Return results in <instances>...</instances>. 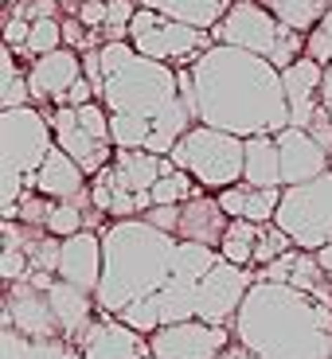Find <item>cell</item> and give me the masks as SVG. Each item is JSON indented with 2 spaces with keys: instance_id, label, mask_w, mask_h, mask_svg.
Masks as SVG:
<instances>
[{
  "instance_id": "52a82bcc",
  "label": "cell",
  "mask_w": 332,
  "mask_h": 359,
  "mask_svg": "<svg viewBox=\"0 0 332 359\" xmlns=\"http://www.w3.org/2000/svg\"><path fill=\"white\" fill-rule=\"evenodd\" d=\"M274 223L293 238L297 250H321L332 243V172L293 188H281V207Z\"/></svg>"
},
{
  "instance_id": "e0dca14e",
  "label": "cell",
  "mask_w": 332,
  "mask_h": 359,
  "mask_svg": "<svg viewBox=\"0 0 332 359\" xmlns=\"http://www.w3.org/2000/svg\"><path fill=\"white\" fill-rule=\"evenodd\" d=\"M32 191H39V196H47V199H63V203H79V207H86V199H90L82 164L74 161V156H67L59 144L47 153L44 168L36 172Z\"/></svg>"
},
{
  "instance_id": "74e56055",
  "label": "cell",
  "mask_w": 332,
  "mask_h": 359,
  "mask_svg": "<svg viewBox=\"0 0 332 359\" xmlns=\"http://www.w3.org/2000/svg\"><path fill=\"white\" fill-rule=\"evenodd\" d=\"M309 133H313L317 144H321L324 153L332 156V109H328V106H321V109L313 114V121H309Z\"/></svg>"
},
{
  "instance_id": "4dcf8cb0",
  "label": "cell",
  "mask_w": 332,
  "mask_h": 359,
  "mask_svg": "<svg viewBox=\"0 0 332 359\" xmlns=\"http://www.w3.org/2000/svg\"><path fill=\"white\" fill-rule=\"evenodd\" d=\"M192 172H184V168H176L172 172V176H161L153 184V191H149V196H153V207L157 203H188L192 196H199V188L196 184H192Z\"/></svg>"
},
{
  "instance_id": "2e32d148",
  "label": "cell",
  "mask_w": 332,
  "mask_h": 359,
  "mask_svg": "<svg viewBox=\"0 0 332 359\" xmlns=\"http://www.w3.org/2000/svg\"><path fill=\"white\" fill-rule=\"evenodd\" d=\"M274 137H278V153H281V188H293V184H305V180L332 172V156L317 144V137L309 129L286 126Z\"/></svg>"
},
{
  "instance_id": "e575fe53",
  "label": "cell",
  "mask_w": 332,
  "mask_h": 359,
  "mask_svg": "<svg viewBox=\"0 0 332 359\" xmlns=\"http://www.w3.org/2000/svg\"><path fill=\"white\" fill-rule=\"evenodd\" d=\"M305 55L317 59L321 67H332V36L324 32V27H313V32L305 36Z\"/></svg>"
},
{
  "instance_id": "f35d334b",
  "label": "cell",
  "mask_w": 332,
  "mask_h": 359,
  "mask_svg": "<svg viewBox=\"0 0 332 359\" xmlns=\"http://www.w3.org/2000/svg\"><path fill=\"white\" fill-rule=\"evenodd\" d=\"M27 36H32V20H24V16H8V24H4V43L16 47V51H24Z\"/></svg>"
},
{
  "instance_id": "bcb514c9",
  "label": "cell",
  "mask_w": 332,
  "mask_h": 359,
  "mask_svg": "<svg viewBox=\"0 0 332 359\" xmlns=\"http://www.w3.org/2000/svg\"><path fill=\"white\" fill-rule=\"evenodd\" d=\"M258 4H266V0H258Z\"/></svg>"
},
{
  "instance_id": "60d3db41",
  "label": "cell",
  "mask_w": 332,
  "mask_h": 359,
  "mask_svg": "<svg viewBox=\"0 0 332 359\" xmlns=\"http://www.w3.org/2000/svg\"><path fill=\"white\" fill-rule=\"evenodd\" d=\"M321 106L332 109V67H324V79H321Z\"/></svg>"
},
{
  "instance_id": "6da1fadb",
  "label": "cell",
  "mask_w": 332,
  "mask_h": 359,
  "mask_svg": "<svg viewBox=\"0 0 332 359\" xmlns=\"http://www.w3.org/2000/svg\"><path fill=\"white\" fill-rule=\"evenodd\" d=\"M192 82H196L199 126L234 137L281 133L289 126L281 71L266 55L215 43L192 63Z\"/></svg>"
},
{
  "instance_id": "9c48e42d",
  "label": "cell",
  "mask_w": 332,
  "mask_h": 359,
  "mask_svg": "<svg viewBox=\"0 0 332 359\" xmlns=\"http://www.w3.org/2000/svg\"><path fill=\"white\" fill-rule=\"evenodd\" d=\"M215 43H231V47H243V51H254V55H274L286 36V24H281L266 4L258 0H234L231 12L211 27Z\"/></svg>"
},
{
  "instance_id": "7c38bea8",
  "label": "cell",
  "mask_w": 332,
  "mask_h": 359,
  "mask_svg": "<svg viewBox=\"0 0 332 359\" xmlns=\"http://www.w3.org/2000/svg\"><path fill=\"white\" fill-rule=\"evenodd\" d=\"M4 328H16L27 340H63V328L55 320L51 297L32 281H8L4 293Z\"/></svg>"
},
{
  "instance_id": "ab89813d",
  "label": "cell",
  "mask_w": 332,
  "mask_h": 359,
  "mask_svg": "<svg viewBox=\"0 0 332 359\" xmlns=\"http://www.w3.org/2000/svg\"><path fill=\"white\" fill-rule=\"evenodd\" d=\"M94 98H98V90L90 86L86 79H79V82L71 86V94H67V106H74V109H79V106H86V102H94Z\"/></svg>"
},
{
  "instance_id": "d590c367",
  "label": "cell",
  "mask_w": 332,
  "mask_h": 359,
  "mask_svg": "<svg viewBox=\"0 0 332 359\" xmlns=\"http://www.w3.org/2000/svg\"><path fill=\"white\" fill-rule=\"evenodd\" d=\"M141 219H145V223H153V226H161V231H168V234H176V226H180V203H157V207H149Z\"/></svg>"
},
{
  "instance_id": "ee69618b",
  "label": "cell",
  "mask_w": 332,
  "mask_h": 359,
  "mask_svg": "<svg viewBox=\"0 0 332 359\" xmlns=\"http://www.w3.org/2000/svg\"><path fill=\"white\" fill-rule=\"evenodd\" d=\"M321 27H324V32H328V36H332V8H328V12H324V20H321Z\"/></svg>"
},
{
  "instance_id": "8992f818",
  "label": "cell",
  "mask_w": 332,
  "mask_h": 359,
  "mask_svg": "<svg viewBox=\"0 0 332 359\" xmlns=\"http://www.w3.org/2000/svg\"><path fill=\"white\" fill-rule=\"evenodd\" d=\"M172 164L184 172L196 176L199 188H211V191H223L243 184V172H246V137H234L223 133V129H211V126H192L188 133L176 141L172 149Z\"/></svg>"
},
{
  "instance_id": "f1b7e54d",
  "label": "cell",
  "mask_w": 332,
  "mask_h": 359,
  "mask_svg": "<svg viewBox=\"0 0 332 359\" xmlns=\"http://www.w3.org/2000/svg\"><path fill=\"white\" fill-rule=\"evenodd\" d=\"M153 137V121L137 114H109V141L114 149H145Z\"/></svg>"
},
{
  "instance_id": "f546056e",
  "label": "cell",
  "mask_w": 332,
  "mask_h": 359,
  "mask_svg": "<svg viewBox=\"0 0 332 359\" xmlns=\"http://www.w3.org/2000/svg\"><path fill=\"white\" fill-rule=\"evenodd\" d=\"M0 71H4V109L36 106V102H32V86H27V71L16 67V47H4V55H0Z\"/></svg>"
},
{
  "instance_id": "ffe728a7",
  "label": "cell",
  "mask_w": 332,
  "mask_h": 359,
  "mask_svg": "<svg viewBox=\"0 0 332 359\" xmlns=\"http://www.w3.org/2000/svg\"><path fill=\"white\" fill-rule=\"evenodd\" d=\"M102 266H106V254H102V234L94 231H79L71 238H63V258H59V278L71 281V285L94 293L102 281Z\"/></svg>"
},
{
  "instance_id": "7dc6e473",
  "label": "cell",
  "mask_w": 332,
  "mask_h": 359,
  "mask_svg": "<svg viewBox=\"0 0 332 359\" xmlns=\"http://www.w3.org/2000/svg\"><path fill=\"white\" fill-rule=\"evenodd\" d=\"M63 4H67V0H63Z\"/></svg>"
},
{
  "instance_id": "f6af8a7d",
  "label": "cell",
  "mask_w": 332,
  "mask_h": 359,
  "mask_svg": "<svg viewBox=\"0 0 332 359\" xmlns=\"http://www.w3.org/2000/svg\"><path fill=\"white\" fill-rule=\"evenodd\" d=\"M8 4H16V0H8Z\"/></svg>"
},
{
  "instance_id": "b9f144b4",
  "label": "cell",
  "mask_w": 332,
  "mask_h": 359,
  "mask_svg": "<svg viewBox=\"0 0 332 359\" xmlns=\"http://www.w3.org/2000/svg\"><path fill=\"white\" fill-rule=\"evenodd\" d=\"M317 262H321V269H324V273H328V278H332V243L317 250Z\"/></svg>"
},
{
  "instance_id": "7402d4cb",
  "label": "cell",
  "mask_w": 332,
  "mask_h": 359,
  "mask_svg": "<svg viewBox=\"0 0 332 359\" xmlns=\"http://www.w3.org/2000/svg\"><path fill=\"white\" fill-rule=\"evenodd\" d=\"M114 172H117V184L121 188H129L133 196H149L157 180L176 172V164H172V156H157L149 149H117Z\"/></svg>"
},
{
  "instance_id": "cb8c5ba5",
  "label": "cell",
  "mask_w": 332,
  "mask_h": 359,
  "mask_svg": "<svg viewBox=\"0 0 332 359\" xmlns=\"http://www.w3.org/2000/svg\"><path fill=\"white\" fill-rule=\"evenodd\" d=\"M231 4L234 0H141V8H153L161 16L176 20V24H192V27H204V32H211L227 16Z\"/></svg>"
},
{
  "instance_id": "30bf717a",
  "label": "cell",
  "mask_w": 332,
  "mask_h": 359,
  "mask_svg": "<svg viewBox=\"0 0 332 359\" xmlns=\"http://www.w3.org/2000/svg\"><path fill=\"white\" fill-rule=\"evenodd\" d=\"M254 269L251 266H234V262L219 258L215 269L199 281V293H196V320L207 324H227L239 316L246 293L254 289Z\"/></svg>"
},
{
  "instance_id": "7a4b0ae2",
  "label": "cell",
  "mask_w": 332,
  "mask_h": 359,
  "mask_svg": "<svg viewBox=\"0 0 332 359\" xmlns=\"http://www.w3.org/2000/svg\"><path fill=\"white\" fill-rule=\"evenodd\" d=\"M231 324L254 359H332V309L281 281H254Z\"/></svg>"
},
{
  "instance_id": "1f68e13d",
  "label": "cell",
  "mask_w": 332,
  "mask_h": 359,
  "mask_svg": "<svg viewBox=\"0 0 332 359\" xmlns=\"http://www.w3.org/2000/svg\"><path fill=\"white\" fill-rule=\"evenodd\" d=\"M44 231L55 234V238H71V234L86 231V215H82V207H79V203H63V199H55Z\"/></svg>"
},
{
  "instance_id": "ac0fdd59",
  "label": "cell",
  "mask_w": 332,
  "mask_h": 359,
  "mask_svg": "<svg viewBox=\"0 0 332 359\" xmlns=\"http://www.w3.org/2000/svg\"><path fill=\"white\" fill-rule=\"evenodd\" d=\"M321 79H324V67L309 55H301L293 67L281 71V86H286V102H289V126L297 129H309L313 114L321 106Z\"/></svg>"
},
{
  "instance_id": "603a6c76",
  "label": "cell",
  "mask_w": 332,
  "mask_h": 359,
  "mask_svg": "<svg viewBox=\"0 0 332 359\" xmlns=\"http://www.w3.org/2000/svg\"><path fill=\"white\" fill-rule=\"evenodd\" d=\"M219 203L231 219H254V223H274L281 207V188H251V184H234L219 191Z\"/></svg>"
},
{
  "instance_id": "9a60e30c",
  "label": "cell",
  "mask_w": 332,
  "mask_h": 359,
  "mask_svg": "<svg viewBox=\"0 0 332 359\" xmlns=\"http://www.w3.org/2000/svg\"><path fill=\"white\" fill-rule=\"evenodd\" d=\"M82 79V55L74 47H59L51 55H39L27 67V86H32V102H51V106H67L71 86Z\"/></svg>"
},
{
  "instance_id": "8d00e7d4",
  "label": "cell",
  "mask_w": 332,
  "mask_h": 359,
  "mask_svg": "<svg viewBox=\"0 0 332 359\" xmlns=\"http://www.w3.org/2000/svg\"><path fill=\"white\" fill-rule=\"evenodd\" d=\"M74 16H79L86 27H106L109 0H79V12H74Z\"/></svg>"
},
{
  "instance_id": "5bb4252c",
  "label": "cell",
  "mask_w": 332,
  "mask_h": 359,
  "mask_svg": "<svg viewBox=\"0 0 332 359\" xmlns=\"http://www.w3.org/2000/svg\"><path fill=\"white\" fill-rule=\"evenodd\" d=\"M47 121H51V129H55V144H59L67 156H74L86 176H98L102 168L114 164V144L90 137L86 129H82L74 106H55L51 114H47Z\"/></svg>"
},
{
  "instance_id": "7bdbcfd3",
  "label": "cell",
  "mask_w": 332,
  "mask_h": 359,
  "mask_svg": "<svg viewBox=\"0 0 332 359\" xmlns=\"http://www.w3.org/2000/svg\"><path fill=\"white\" fill-rule=\"evenodd\" d=\"M223 359H254V355H251V351H246V348H243V344H239V340H234L231 348L223 351Z\"/></svg>"
},
{
  "instance_id": "8fae6325",
  "label": "cell",
  "mask_w": 332,
  "mask_h": 359,
  "mask_svg": "<svg viewBox=\"0 0 332 359\" xmlns=\"http://www.w3.org/2000/svg\"><path fill=\"white\" fill-rule=\"evenodd\" d=\"M153 344V359H223L231 348V332L227 324H207V320H180L164 324L149 336Z\"/></svg>"
},
{
  "instance_id": "ba28073f",
  "label": "cell",
  "mask_w": 332,
  "mask_h": 359,
  "mask_svg": "<svg viewBox=\"0 0 332 359\" xmlns=\"http://www.w3.org/2000/svg\"><path fill=\"white\" fill-rule=\"evenodd\" d=\"M129 39H133V47L141 55L161 59V63H172V59H192L196 63L207 47H215L211 32L192 27V24H176V20L161 16L153 8H137L133 24H129Z\"/></svg>"
},
{
  "instance_id": "5b68a950",
  "label": "cell",
  "mask_w": 332,
  "mask_h": 359,
  "mask_svg": "<svg viewBox=\"0 0 332 359\" xmlns=\"http://www.w3.org/2000/svg\"><path fill=\"white\" fill-rule=\"evenodd\" d=\"M180 102V71H172L161 59L137 51L126 67H117L106 79L102 90V106L109 114H137L157 121L161 114H168Z\"/></svg>"
},
{
  "instance_id": "277c9868",
  "label": "cell",
  "mask_w": 332,
  "mask_h": 359,
  "mask_svg": "<svg viewBox=\"0 0 332 359\" xmlns=\"http://www.w3.org/2000/svg\"><path fill=\"white\" fill-rule=\"evenodd\" d=\"M0 137H4V184H0V199H4V207H16L24 199V191L32 188L36 172L44 168L47 153L55 149V129L39 106H20V109H4Z\"/></svg>"
},
{
  "instance_id": "83f0119b",
  "label": "cell",
  "mask_w": 332,
  "mask_h": 359,
  "mask_svg": "<svg viewBox=\"0 0 332 359\" xmlns=\"http://www.w3.org/2000/svg\"><path fill=\"white\" fill-rule=\"evenodd\" d=\"M258 234H262V223H254V219H231L219 254H223L227 262H234V266H254V246H258Z\"/></svg>"
},
{
  "instance_id": "4fadbf2b",
  "label": "cell",
  "mask_w": 332,
  "mask_h": 359,
  "mask_svg": "<svg viewBox=\"0 0 332 359\" xmlns=\"http://www.w3.org/2000/svg\"><path fill=\"white\" fill-rule=\"evenodd\" d=\"M79 351H82V359H153L149 336L129 328V324H121L109 313H102L98 320L82 332Z\"/></svg>"
},
{
  "instance_id": "4316f807",
  "label": "cell",
  "mask_w": 332,
  "mask_h": 359,
  "mask_svg": "<svg viewBox=\"0 0 332 359\" xmlns=\"http://www.w3.org/2000/svg\"><path fill=\"white\" fill-rule=\"evenodd\" d=\"M266 8L293 32H313V27H321L332 0H266Z\"/></svg>"
},
{
  "instance_id": "484cf974",
  "label": "cell",
  "mask_w": 332,
  "mask_h": 359,
  "mask_svg": "<svg viewBox=\"0 0 332 359\" xmlns=\"http://www.w3.org/2000/svg\"><path fill=\"white\" fill-rule=\"evenodd\" d=\"M0 359H82V351L71 340H27L16 328H4Z\"/></svg>"
},
{
  "instance_id": "d6a6232c",
  "label": "cell",
  "mask_w": 332,
  "mask_h": 359,
  "mask_svg": "<svg viewBox=\"0 0 332 359\" xmlns=\"http://www.w3.org/2000/svg\"><path fill=\"white\" fill-rule=\"evenodd\" d=\"M59 47H63V20H32V36H27L24 51L39 59V55H51Z\"/></svg>"
},
{
  "instance_id": "44dd1931",
  "label": "cell",
  "mask_w": 332,
  "mask_h": 359,
  "mask_svg": "<svg viewBox=\"0 0 332 359\" xmlns=\"http://www.w3.org/2000/svg\"><path fill=\"white\" fill-rule=\"evenodd\" d=\"M47 297H51L55 320H59V328H63V340L79 344L82 332L94 324V313H98L94 293H86V289H79V285H71V281L59 278L51 289H47Z\"/></svg>"
},
{
  "instance_id": "836d02e7",
  "label": "cell",
  "mask_w": 332,
  "mask_h": 359,
  "mask_svg": "<svg viewBox=\"0 0 332 359\" xmlns=\"http://www.w3.org/2000/svg\"><path fill=\"white\" fill-rule=\"evenodd\" d=\"M0 273H4V281H24L27 273H32V258H27L24 250H12V246H4V258H0Z\"/></svg>"
},
{
  "instance_id": "3957f363",
  "label": "cell",
  "mask_w": 332,
  "mask_h": 359,
  "mask_svg": "<svg viewBox=\"0 0 332 359\" xmlns=\"http://www.w3.org/2000/svg\"><path fill=\"white\" fill-rule=\"evenodd\" d=\"M176 246L180 238L161 226L137 219H117V223L102 226V281L94 289L102 313L117 316L121 309L137 305L145 297L161 293L172 281V266H176Z\"/></svg>"
},
{
  "instance_id": "d4e9b609",
  "label": "cell",
  "mask_w": 332,
  "mask_h": 359,
  "mask_svg": "<svg viewBox=\"0 0 332 359\" xmlns=\"http://www.w3.org/2000/svg\"><path fill=\"white\" fill-rule=\"evenodd\" d=\"M243 184H251V188H281V153H278V137L274 133L246 137Z\"/></svg>"
},
{
  "instance_id": "d6986e66",
  "label": "cell",
  "mask_w": 332,
  "mask_h": 359,
  "mask_svg": "<svg viewBox=\"0 0 332 359\" xmlns=\"http://www.w3.org/2000/svg\"><path fill=\"white\" fill-rule=\"evenodd\" d=\"M231 226V215L223 211L219 196H192L188 203H180V243H204V246H223V234Z\"/></svg>"
}]
</instances>
